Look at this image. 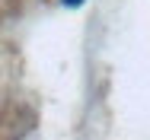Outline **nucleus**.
Instances as JSON below:
<instances>
[{
	"mask_svg": "<svg viewBox=\"0 0 150 140\" xmlns=\"http://www.w3.org/2000/svg\"><path fill=\"white\" fill-rule=\"evenodd\" d=\"M64 3H67V6H80L83 0H64Z\"/></svg>",
	"mask_w": 150,
	"mask_h": 140,
	"instance_id": "1",
	"label": "nucleus"
}]
</instances>
